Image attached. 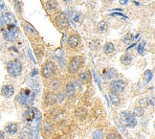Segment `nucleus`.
Wrapping results in <instances>:
<instances>
[{"label": "nucleus", "instance_id": "f257e3e1", "mask_svg": "<svg viewBox=\"0 0 155 139\" xmlns=\"http://www.w3.org/2000/svg\"><path fill=\"white\" fill-rule=\"evenodd\" d=\"M34 93L28 88L22 89L17 97V102L22 106H30L34 99Z\"/></svg>", "mask_w": 155, "mask_h": 139}, {"label": "nucleus", "instance_id": "f03ea898", "mask_svg": "<svg viewBox=\"0 0 155 139\" xmlns=\"http://www.w3.org/2000/svg\"><path fill=\"white\" fill-rule=\"evenodd\" d=\"M7 71L13 77H17L22 72V64L18 61H11L7 64Z\"/></svg>", "mask_w": 155, "mask_h": 139}, {"label": "nucleus", "instance_id": "7ed1b4c3", "mask_svg": "<svg viewBox=\"0 0 155 139\" xmlns=\"http://www.w3.org/2000/svg\"><path fill=\"white\" fill-rule=\"evenodd\" d=\"M121 119L123 123H125L126 126L129 127V128H134L137 125V121L135 119V115L130 112V111H123L121 113Z\"/></svg>", "mask_w": 155, "mask_h": 139}, {"label": "nucleus", "instance_id": "20e7f679", "mask_svg": "<svg viewBox=\"0 0 155 139\" xmlns=\"http://www.w3.org/2000/svg\"><path fill=\"white\" fill-rule=\"evenodd\" d=\"M18 36V29L15 25H8L7 29L3 32V37L7 41H13Z\"/></svg>", "mask_w": 155, "mask_h": 139}, {"label": "nucleus", "instance_id": "39448f33", "mask_svg": "<svg viewBox=\"0 0 155 139\" xmlns=\"http://www.w3.org/2000/svg\"><path fill=\"white\" fill-rule=\"evenodd\" d=\"M36 118H39V112L34 107H30L23 114V119L28 125L32 124Z\"/></svg>", "mask_w": 155, "mask_h": 139}, {"label": "nucleus", "instance_id": "423d86ee", "mask_svg": "<svg viewBox=\"0 0 155 139\" xmlns=\"http://www.w3.org/2000/svg\"><path fill=\"white\" fill-rule=\"evenodd\" d=\"M57 71V67L55 65L54 62L52 61H47L44 64V65L42 66V75L47 79H50L54 76V74Z\"/></svg>", "mask_w": 155, "mask_h": 139}, {"label": "nucleus", "instance_id": "0eeeda50", "mask_svg": "<svg viewBox=\"0 0 155 139\" xmlns=\"http://www.w3.org/2000/svg\"><path fill=\"white\" fill-rule=\"evenodd\" d=\"M81 65V57H74L71 59L70 62H69L68 70L70 73H76L79 69H80Z\"/></svg>", "mask_w": 155, "mask_h": 139}, {"label": "nucleus", "instance_id": "6e6552de", "mask_svg": "<svg viewBox=\"0 0 155 139\" xmlns=\"http://www.w3.org/2000/svg\"><path fill=\"white\" fill-rule=\"evenodd\" d=\"M125 83L122 80H117V81H113L110 83V89L112 90V92L114 93H120L125 89Z\"/></svg>", "mask_w": 155, "mask_h": 139}, {"label": "nucleus", "instance_id": "1a4fd4ad", "mask_svg": "<svg viewBox=\"0 0 155 139\" xmlns=\"http://www.w3.org/2000/svg\"><path fill=\"white\" fill-rule=\"evenodd\" d=\"M15 94V88L11 85H5L1 87V95L5 98H11Z\"/></svg>", "mask_w": 155, "mask_h": 139}, {"label": "nucleus", "instance_id": "9d476101", "mask_svg": "<svg viewBox=\"0 0 155 139\" xmlns=\"http://www.w3.org/2000/svg\"><path fill=\"white\" fill-rule=\"evenodd\" d=\"M2 19H3V21H4V23L7 24V26L8 25H15L16 24V20H15V16L10 12H6V13H3Z\"/></svg>", "mask_w": 155, "mask_h": 139}, {"label": "nucleus", "instance_id": "9b49d317", "mask_svg": "<svg viewBox=\"0 0 155 139\" xmlns=\"http://www.w3.org/2000/svg\"><path fill=\"white\" fill-rule=\"evenodd\" d=\"M57 23L58 26L60 27H67L68 26V19L66 16L63 13H60L57 16Z\"/></svg>", "mask_w": 155, "mask_h": 139}, {"label": "nucleus", "instance_id": "f8f14e48", "mask_svg": "<svg viewBox=\"0 0 155 139\" xmlns=\"http://www.w3.org/2000/svg\"><path fill=\"white\" fill-rule=\"evenodd\" d=\"M17 130H18V126L15 123H9L5 127V131L10 135L15 134L17 133Z\"/></svg>", "mask_w": 155, "mask_h": 139}, {"label": "nucleus", "instance_id": "ddd939ff", "mask_svg": "<svg viewBox=\"0 0 155 139\" xmlns=\"http://www.w3.org/2000/svg\"><path fill=\"white\" fill-rule=\"evenodd\" d=\"M103 51H105V53L106 55L112 54L113 52L115 51L114 44L111 43V42H106V43L105 44V47H103Z\"/></svg>", "mask_w": 155, "mask_h": 139}, {"label": "nucleus", "instance_id": "4468645a", "mask_svg": "<svg viewBox=\"0 0 155 139\" xmlns=\"http://www.w3.org/2000/svg\"><path fill=\"white\" fill-rule=\"evenodd\" d=\"M69 46L72 48H76L79 45V37L77 36H71L68 40Z\"/></svg>", "mask_w": 155, "mask_h": 139}, {"label": "nucleus", "instance_id": "2eb2a0df", "mask_svg": "<svg viewBox=\"0 0 155 139\" xmlns=\"http://www.w3.org/2000/svg\"><path fill=\"white\" fill-rule=\"evenodd\" d=\"M102 74H103V76H105V78L106 80H108V79H111L113 77H115L116 72H115L114 69H105V70L102 71Z\"/></svg>", "mask_w": 155, "mask_h": 139}, {"label": "nucleus", "instance_id": "dca6fc26", "mask_svg": "<svg viewBox=\"0 0 155 139\" xmlns=\"http://www.w3.org/2000/svg\"><path fill=\"white\" fill-rule=\"evenodd\" d=\"M131 61H132V58L130 57L128 54L123 55V56H122V58H121V62H122L123 64H125V65L130 64V62H131Z\"/></svg>", "mask_w": 155, "mask_h": 139}, {"label": "nucleus", "instance_id": "f3484780", "mask_svg": "<svg viewBox=\"0 0 155 139\" xmlns=\"http://www.w3.org/2000/svg\"><path fill=\"white\" fill-rule=\"evenodd\" d=\"M107 28H108V25L107 23H106L105 21H101L99 22L98 24V29L101 33H105L106 31H107Z\"/></svg>", "mask_w": 155, "mask_h": 139}, {"label": "nucleus", "instance_id": "a211bd4d", "mask_svg": "<svg viewBox=\"0 0 155 139\" xmlns=\"http://www.w3.org/2000/svg\"><path fill=\"white\" fill-rule=\"evenodd\" d=\"M110 101L112 102L113 105H115V106H118L119 104H120V99H119V97L116 95V93L114 92H111L110 93Z\"/></svg>", "mask_w": 155, "mask_h": 139}, {"label": "nucleus", "instance_id": "6ab92c4d", "mask_svg": "<svg viewBox=\"0 0 155 139\" xmlns=\"http://www.w3.org/2000/svg\"><path fill=\"white\" fill-rule=\"evenodd\" d=\"M151 79H152V72L150 70H147L146 72L144 73V83H149Z\"/></svg>", "mask_w": 155, "mask_h": 139}, {"label": "nucleus", "instance_id": "aec40b11", "mask_svg": "<svg viewBox=\"0 0 155 139\" xmlns=\"http://www.w3.org/2000/svg\"><path fill=\"white\" fill-rule=\"evenodd\" d=\"M24 27H25V29L27 32H29L30 34H33V35H36V31L34 30V28L31 25L30 23L28 22H24Z\"/></svg>", "mask_w": 155, "mask_h": 139}, {"label": "nucleus", "instance_id": "412c9836", "mask_svg": "<svg viewBox=\"0 0 155 139\" xmlns=\"http://www.w3.org/2000/svg\"><path fill=\"white\" fill-rule=\"evenodd\" d=\"M66 93L67 95L69 97H72L74 94H75V88L74 86L70 85V83H68V85H66Z\"/></svg>", "mask_w": 155, "mask_h": 139}, {"label": "nucleus", "instance_id": "4be33fe9", "mask_svg": "<svg viewBox=\"0 0 155 139\" xmlns=\"http://www.w3.org/2000/svg\"><path fill=\"white\" fill-rule=\"evenodd\" d=\"M93 139H103L102 131H96L95 133H93Z\"/></svg>", "mask_w": 155, "mask_h": 139}, {"label": "nucleus", "instance_id": "5701e85b", "mask_svg": "<svg viewBox=\"0 0 155 139\" xmlns=\"http://www.w3.org/2000/svg\"><path fill=\"white\" fill-rule=\"evenodd\" d=\"M47 6H48V9L49 10H54L57 8V2L55 1V0H49Z\"/></svg>", "mask_w": 155, "mask_h": 139}, {"label": "nucleus", "instance_id": "b1692460", "mask_svg": "<svg viewBox=\"0 0 155 139\" xmlns=\"http://www.w3.org/2000/svg\"><path fill=\"white\" fill-rule=\"evenodd\" d=\"M131 40H132V35L130 34V33H128L127 35H126L125 37L123 39V41L125 43H129Z\"/></svg>", "mask_w": 155, "mask_h": 139}, {"label": "nucleus", "instance_id": "393cba45", "mask_svg": "<svg viewBox=\"0 0 155 139\" xmlns=\"http://www.w3.org/2000/svg\"><path fill=\"white\" fill-rule=\"evenodd\" d=\"M88 74H87V72L86 71H82L81 74H80V79L81 80V81H83V82H86L88 80Z\"/></svg>", "mask_w": 155, "mask_h": 139}, {"label": "nucleus", "instance_id": "a878e982", "mask_svg": "<svg viewBox=\"0 0 155 139\" xmlns=\"http://www.w3.org/2000/svg\"><path fill=\"white\" fill-rule=\"evenodd\" d=\"M106 139H122V138H121V136H120L119 134H117V133H110L107 135Z\"/></svg>", "mask_w": 155, "mask_h": 139}, {"label": "nucleus", "instance_id": "bb28decb", "mask_svg": "<svg viewBox=\"0 0 155 139\" xmlns=\"http://www.w3.org/2000/svg\"><path fill=\"white\" fill-rule=\"evenodd\" d=\"M137 52L139 53L140 55H143L144 54V44L143 43H141L138 45V47H137Z\"/></svg>", "mask_w": 155, "mask_h": 139}, {"label": "nucleus", "instance_id": "cd10ccee", "mask_svg": "<svg viewBox=\"0 0 155 139\" xmlns=\"http://www.w3.org/2000/svg\"><path fill=\"white\" fill-rule=\"evenodd\" d=\"M144 113V111L142 109H140V107H137V109H135V111H134V115L135 116H141L142 114Z\"/></svg>", "mask_w": 155, "mask_h": 139}, {"label": "nucleus", "instance_id": "c85d7f7f", "mask_svg": "<svg viewBox=\"0 0 155 139\" xmlns=\"http://www.w3.org/2000/svg\"><path fill=\"white\" fill-rule=\"evenodd\" d=\"M73 18H74L75 21H77V22L81 21V15H79L78 13H73Z\"/></svg>", "mask_w": 155, "mask_h": 139}, {"label": "nucleus", "instance_id": "c756f323", "mask_svg": "<svg viewBox=\"0 0 155 139\" xmlns=\"http://www.w3.org/2000/svg\"><path fill=\"white\" fill-rule=\"evenodd\" d=\"M4 25H5V23H4V21H3L2 17L0 16V30H3V28H4Z\"/></svg>", "mask_w": 155, "mask_h": 139}, {"label": "nucleus", "instance_id": "7c9ffc66", "mask_svg": "<svg viewBox=\"0 0 155 139\" xmlns=\"http://www.w3.org/2000/svg\"><path fill=\"white\" fill-rule=\"evenodd\" d=\"M120 3L122 5H126V4L128 3V0H120Z\"/></svg>", "mask_w": 155, "mask_h": 139}, {"label": "nucleus", "instance_id": "2f4dec72", "mask_svg": "<svg viewBox=\"0 0 155 139\" xmlns=\"http://www.w3.org/2000/svg\"><path fill=\"white\" fill-rule=\"evenodd\" d=\"M0 139H5V133L2 131H0Z\"/></svg>", "mask_w": 155, "mask_h": 139}, {"label": "nucleus", "instance_id": "473e14b6", "mask_svg": "<svg viewBox=\"0 0 155 139\" xmlns=\"http://www.w3.org/2000/svg\"><path fill=\"white\" fill-rule=\"evenodd\" d=\"M64 1H65V2H71L72 0H64Z\"/></svg>", "mask_w": 155, "mask_h": 139}, {"label": "nucleus", "instance_id": "72a5a7b5", "mask_svg": "<svg viewBox=\"0 0 155 139\" xmlns=\"http://www.w3.org/2000/svg\"><path fill=\"white\" fill-rule=\"evenodd\" d=\"M0 1H1V0H0Z\"/></svg>", "mask_w": 155, "mask_h": 139}]
</instances>
